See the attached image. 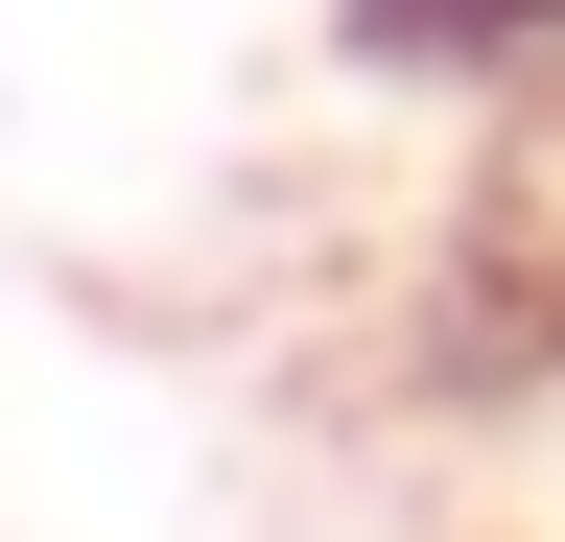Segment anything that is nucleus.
Listing matches in <instances>:
<instances>
[{"instance_id":"1","label":"nucleus","mask_w":565,"mask_h":542,"mask_svg":"<svg viewBox=\"0 0 565 542\" xmlns=\"http://www.w3.org/2000/svg\"><path fill=\"white\" fill-rule=\"evenodd\" d=\"M353 72H448V95H542L565 72V0H330Z\"/></svg>"}]
</instances>
